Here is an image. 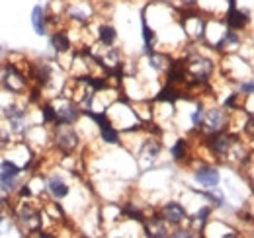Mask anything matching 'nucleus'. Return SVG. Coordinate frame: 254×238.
I'll return each mask as SVG.
<instances>
[{
	"mask_svg": "<svg viewBox=\"0 0 254 238\" xmlns=\"http://www.w3.org/2000/svg\"><path fill=\"white\" fill-rule=\"evenodd\" d=\"M170 238H193L190 231H176Z\"/></svg>",
	"mask_w": 254,
	"mask_h": 238,
	"instance_id": "bb28decb",
	"label": "nucleus"
},
{
	"mask_svg": "<svg viewBox=\"0 0 254 238\" xmlns=\"http://www.w3.org/2000/svg\"><path fill=\"white\" fill-rule=\"evenodd\" d=\"M235 135L231 133H225V131H219V133H209L207 139H205V147L209 150V154H213L215 158H225L229 156L233 149H235Z\"/></svg>",
	"mask_w": 254,
	"mask_h": 238,
	"instance_id": "f257e3e1",
	"label": "nucleus"
},
{
	"mask_svg": "<svg viewBox=\"0 0 254 238\" xmlns=\"http://www.w3.org/2000/svg\"><path fill=\"white\" fill-rule=\"evenodd\" d=\"M143 152H145V156H151V158H157L160 154V150H162V145H160L157 139H145L143 141Z\"/></svg>",
	"mask_w": 254,
	"mask_h": 238,
	"instance_id": "6ab92c4d",
	"label": "nucleus"
},
{
	"mask_svg": "<svg viewBox=\"0 0 254 238\" xmlns=\"http://www.w3.org/2000/svg\"><path fill=\"white\" fill-rule=\"evenodd\" d=\"M186 219H188V213L178 201H168L162 205V221H166L170 225H180Z\"/></svg>",
	"mask_w": 254,
	"mask_h": 238,
	"instance_id": "9d476101",
	"label": "nucleus"
},
{
	"mask_svg": "<svg viewBox=\"0 0 254 238\" xmlns=\"http://www.w3.org/2000/svg\"><path fill=\"white\" fill-rule=\"evenodd\" d=\"M78 133L68 127V125H59L57 127V133H55V147L63 152H72V150L78 147Z\"/></svg>",
	"mask_w": 254,
	"mask_h": 238,
	"instance_id": "20e7f679",
	"label": "nucleus"
},
{
	"mask_svg": "<svg viewBox=\"0 0 254 238\" xmlns=\"http://www.w3.org/2000/svg\"><path fill=\"white\" fill-rule=\"evenodd\" d=\"M225 22H227L229 30L241 31L249 26L251 18H249V14H245L243 10H239L235 6V0H229V10H227V16H225Z\"/></svg>",
	"mask_w": 254,
	"mask_h": 238,
	"instance_id": "6e6552de",
	"label": "nucleus"
},
{
	"mask_svg": "<svg viewBox=\"0 0 254 238\" xmlns=\"http://www.w3.org/2000/svg\"><path fill=\"white\" fill-rule=\"evenodd\" d=\"M100 137H102V141L108 143V145H120V131L114 129L112 125L100 127Z\"/></svg>",
	"mask_w": 254,
	"mask_h": 238,
	"instance_id": "f3484780",
	"label": "nucleus"
},
{
	"mask_svg": "<svg viewBox=\"0 0 254 238\" xmlns=\"http://www.w3.org/2000/svg\"><path fill=\"white\" fill-rule=\"evenodd\" d=\"M149 66H153L155 70H166L168 66H170V62H168V57L166 55H160V53H149Z\"/></svg>",
	"mask_w": 254,
	"mask_h": 238,
	"instance_id": "a211bd4d",
	"label": "nucleus"
},
{
	"mask_svg": "<svg viewBox=\"0 0 254 238\" xmlns=\"http://www.w3.org/2000/svg\"><path fill=\"white\" fill-rule=\"evenodd\" d=\"M32 26L37 35H45L47 33V10L43 6H33L32 10Z\"/></svg>",
	"mask_w": 254,
	"mask_h": 238,
	"instance_id": "ddd939ff",
	"label": "nucleus"
},
{
	"mask_svg": "<svg viewBox=\"0 0 254 238\" xmlns=\"http://www.w3.org/2000/svg\"><path fill=\"white\" fill-rule=\"evenodd\" d=\"M188 156V141L186 139H178L176 145L172 147V158L174 160H182Z\"/></svg>",
	"mask_w": 254,
	"mask_h": 238,
	"instance_id": "aec40b11",
	"label": "nucleus"
},
{
	"mask_svg": "<svg viewBox=\"0 0 254 238\" xmlns=\"http://www.w3.org/2000/svg\"><path fill=\"white\" fill-rule=\"evenodd\" d=\"M20 195H22V197H30V195H32V191H30V185H22V189H20Z\"/></svg>",
	"mask_w": 254,
	"mask_h": 238,
	"instance_id": "cd10ccee",
	"label": "nucleus"
},
{
	"mask_svg": "<svg viewBox=\"0 0 254 238\" xmlns=\"http://www.w3.org/2000/svg\"><path fill=\"white\" fill-rule=\"evenodd\" d=\"M2 116L10 123L12 133H24L26 131V110L24 108H20L16 104H10L2 110Z\"/></svg>",
	"mask_w": 254,
	"mask_h": 238,
	"instance_id": "423d86ee",
	"label": "nucleus"
},
{
	"mask_svg": "<svg viewBox=\"0 0 254 238\" xmlns=\"http://www.w3.org/2000/svg\"><path fill=\"white\" fill-rule=\"evenodd\" d=\"M51 47H53V51H55V53H59V55L68 53V51H70V47H72L68 33H64L63 30L55 31V33L51 35Z\"/></svg>",
	"mask_w": 254,
	"mask_h": 238,
	"instance_id": "4468645a",
	"label": "nucleus"
},
{
	"mask_svg": "<svg viewBox=\"0 0 254 238\" xmlns=\"http://www.w3.org/2000/svg\"><path fill=\"white\" fill-rule=\"evenodd\" d=\"M47 191L51 193L53 199H64L70 193V187H68V183L61 176L53 174L51 178L47 179Z\"/></svg>",
	"mask_w": 254,
	"mask_h": 238,
	"instance_id": "f8f14e48",
	"label": "nucleus"
},
{
	"mask_svg": "<svg viewBox=\"0 0 254 238\" xmlns=\"http://www.w3.org/2000/svg\"><path fill=\"white\" fill-rule=\"evenodd\" d=\"M4 57V49H2V45H0V59Z\"/></svg>",
	"mask_w": 254,
	"mask_h": 238,
	"instance_id": "c756f323",
	"label": "nucleus"
},
{
	"mask_svg": "<svg viewBox=\"0 0 254 238\" xmlns=\"http://www.w3.org/2000/svg\"><path fill=\"white\" fill-rule=\"evenodd\" d=\"M203 112H205V108H203V104H197L195 106V110L191 112V125L195 127V129H199L201 127V119H203Z\"/></svg>",
	"mask_w": 254,
	"mask_h": 238,
	"instance_id": "412c9836",
	"label": "nucleus"
},
{
	"mask_svg": "<svg viewBox=\"0 0 254 238\" xmlns=\"http://www.w3.org/2000/svg\"><path fill=\"white\" fill-rule=\"evenodd\" d=\"M10 143H12V135H10V131H6V129L0 127V149L10 147Z\"/></svg>",
	"mask_w": 254,
	"mask_h": 238,
	"instance_id": "b1692460",
	"label": "nucleus"
},
{
	"mask_svg": "<svg viewBox=\"0 0 254 238\" xmlns=\"http://www.w3.org/2000/svg\"><path fill=\"white\" fill-rule=\"evenodd\" d=\"M18 219H20V223H22L24 227H28V229H32V231H37L39 225H41V213L35 207H32V205H28V203H24V205L20 207Z\"/></svg>",
	"mask_w": 254,
	"mask_h": 238,
	"instance_id": "9b49d317",
	"label": "nucleus"
},
{
	"mask_svg": "<svg viewBox=\"0 0 254 238\" xmlns=\"http://www.w3.org/2000/svg\"><path fill=\"white\" fill-rule=\"evenodd\" d=\"M209 213H211V209H209V207H201L199 211H197V213H195V217H193V219H195V223H199V225L203 227V225L207 223V217H209Z\"/></svg>",
	"mask_w": 254,
	"mask_h": 238,
	"instance_id": "5701e85b",
	"label": "nucleus"
},
{
	"mask_svg": "<svg viewBox=\"0 0 254 238\" xmlns=\"http://www.w3.org/2000/svg\"><path fill=\"white\" fill-rule=\"evenodd\" d=\"M124 215H127L129 219H135V221H143V213L137 207H133V203H127L124 207Z\"/></svg>",
	"mask_w": 254,
	"mask_h": 238,
	"instance_id": "4be33fe9",
	"label": "nucleus"
},
{
	"mask_svg": "<svg viewBox=\"0 0 254 238\" xmlns=\"http://www.w3.org/2000/svg\"><path fill=\"white\" fill-rule=\"evenodd\" d=\"M37 238H53V235H49V233H39Z\"/></svg>",
	"mask_w": 254,
	"mask_h": 238,
	"instance_id": "c85d7f7f",
	"label": "nucleus"
},
{
	"mask_svg": "<svg viewBox=\"0 0 254 238\" xmlns=\"http://www.w3.org/2000/svg\"><path fill=\"white\" fill-rule=\"evenodd\" d=\"M227 114L219 110V108H209L203 112V119H201V125L205 127L207 135L209 133H219V131H225L227 127Z\"/></svg>",
	"mask_w": 254,
	"mask_h": 238,
	"instance_id": "39448f33",
	"label": "nucleus"
},
{
	"mask_svg": "<svg viewBox=\"0 0 254 238\" xmlns=\"http://www.w3.org/2000/svg\"><path fill=\"white\" fill-rule=\"evenodd\" d=\"M98 39H100L102 45L112 47V45L116 43V39H118V31H116L114 26H110V24H102V26L98 28Z\"/></svg>",
	"mask_w": 254,
	"mask_h": 238,
	"instance_id": "2eb2a0df",
	"label": "nucleus"
},
{
	"mask_svg": "<svg viewBox=\"0 0 254 238\" xmlns=\"http://www.w3.org/2000/svg\"><path fill=\"white\" fill-rule=\"evenodd\" d=\"M182 4V8H195L199 4V0H178Z\"/></svg>",
	"mask_w": 254,
	"mask_h": 238,
	"instance_id": "a878e982",
	"label": "nucleus"
},
{
	"mask_svg": "<svg viewBox=\"0 0 254 238\" xmlns=\"http://www.w3.org/2000/svg\"><path fill=\"white\" fill-rule=\"evenodd\" d=\"M193 178L199 185H203L205 189H213L219 185L221 181V172L215 168V166H209V164H203V166H197L195 172H193Z\"/></svg>",
	"mask_w": 254,
	"mask_h": 238,
	"instance_id": "0eeeda50",
	"label": "nucleus"
},
{
	"mask_svg": "<svg viewBox=\"0 0 254 238\" xmlns=\"http://www.w3.org/2000/svg\"><path fill=\"white\" fill-rule=\"evenodd\" d=\"M2 221H4V217H2V215H0V225H2Z\"/></svg>",
	"mask_w": 254,
	"mask_h": 238,
	"instance_id": "7c9ffc66",
	"label": "nucleus"
},
{
	"mask_svg": "<svg viewBox=\"0 0 254 238\" xmlns=\"http://www.w3.org/2000/svg\"><path fill=\"white\" fill-rule=\"evenodd\" d=\"M182 66H184V70H188V74L193 80H207L213 74L215 62L203 55H193V57H188Z\"/></svg>",
	"mask_w": 254,
	"mask_h": 238,
	"instance_id": "f03ea898",
	"label": "nucleus"
},
{
	"mask_svg": "<svg viewBox=\"0 0 254 238\" xmlns=\"http://www.w3.org/2000/svg\"><path fill=\"white\" fill-rule=\"evenodd\" d=\"M80 116V110L72 102H64L63 106L55 108V127L59 125H72Z\"/></svg>",
	"mask_w": 254,
	"mask_h": 238,
	"instance_id": "1a4fd4ad",
	"label": "nucleus"
},
{
	"mask_svg": "<svg viewBox=\"0 0 254 238\" xmlns=\"http://www.w3.org/2000/svg\"><path fill=\"white\" fill-rule=\"evenodd\" d=\"M20 174H22V168H18L10 160H2L0 162V191L6 193V195L12 193L18 185Z\"/></svg>",
	"mask_w": 254,
	"mask_h": 238,
	"instance_id": "7ed1b4c3",
	"label": "nucleus"
},
{
	"mask_svg": "<svg viewBox=\"0 0 254 238\" xmlns=\"http://www.w3.org/2000/svg\"><path fill=\"white\" fill-rule=\"evenodd\" d=\"M66 16H68L72 22H78V24H88V20H90L88 10H86V8H80L78 4L66 6Z\"/></svg>",
	"mask_w": 254,
	"mask_h": 238,
	"instance_id": "dca6fc26",
	"label": "nucleus"
},
{
	"mask_svg": "<svg viewBox=\"0 0 254 238\" xmlns=\"http://www.w3.org/2000/svg\"><path fill=\"white\" fill-rule=\"evenodd\" d=\"M253 92H254V84L251 78H249L247 82L241 84V94H245V96H253Z\"/></svg>",
	"mask_w": 254,
	"mask_h": 238,
	"instance_id": "393cba45",
	"label": "nucleus"
}]
</instances>
